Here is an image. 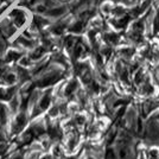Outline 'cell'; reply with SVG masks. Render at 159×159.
I'll return each instance as SVG.
<instances>
[{"instance_id": "1", "label": "cell", "mask_w": 159, "mask_h": 159, "mask_svg": "<svg viewBox=\"0 0 159 159\" xmlns=\"http://www.w3.org/2000/svg\"><path fill=\"white\" fill-rule=\"evenodd\" d=\"M11 19L16 24V26L21 27L26 23V14L24 13L21 10H14L11 13Z\"/></svg>"}, {"instance_id": "2", "label": "cell", "mask_w": 159, "mask_h": 159, "mask_svg": "<svg viewBox=\"0 0 159 159\" xmlns=\"http://www.w3.org/2000/svg\"><path fill=\"white\" fill-rule=\"evenodd\" d=\"M77 92H79V81L74 79L71 81H69L66 88H64V96L66 98H73Z\"/></svg>"}, {"instance_id": "3", "label": "cell", "mask_w": 159, "mask_h": 159, "mask_svg": "<svg viewBox=\"0 0 159 159\" xmlns=\"http://www.w3.org/2000/svg\"><path fill=\"white\" fill-rule=\"evenodd\" d=\"M51 103V90H49L48 93H45L43 95V98L39 101V109L40 111H45L50 107Z\"/></svg>"}, {"instance_id": "4", "label": "cell", "mask_w": 159, "mask_h": 159, "mask_svg": "<svg viewBox=\"0 0 159 159\" xmlns=\"http://www.w3.org/2000/svg\"><path fill=\"white\" fill-rule=\"evenodd\" d=\"M87 122H88V118H87L84 114H76L75 118H74V124L77 127L86 126Z\"/></svg>"}, {"instance_id": "5", "label": "cell", "mask_w": 159, "mask_h": 159, "mask_svg": "<svg viewBox=\"0 0 159 159\" xmlns=\"http://www.w3.org/2000/svg\"><path fill=\"white\" fill-rule=\"evenodd\" d=\"M105 40L108 45H115L119 42V34L116 33H106L105 34Z\"/></svg>"}, {"instance_id": "6", "label": "cell", "mask_w": 159, "mask_h": 159, "mask_svg": "<svg viewBox=\"0 0 159 159\" xmlns=\"http://www.w3.org/2000/svg\"><path fill=\"white\" fill-rule=\"evenodd\" d=\"M25 124H26V118H25V115L24 114H20L19 116L17 118V120H16V125H14V129L18 132V131H20L23 127L25 126Z\"/></svg>"}, {"instance_id": "7", "label": "cell", "mask_w": 159, "mask_h": 159, "mask_svg": "<svg viewBox=\"0 0 159 159\" xmlns=\"http://www.w3.org/2000/svg\"><path fill=\"white\" fill-rule=\"evenodd\" d=\"M44 52H45V49L38 48V49H36V51L31 55V58H32V60H38V58H40V57L44 55Z\"/></svg>"}, {"instance_id": "8", "label": "cell", "mask_w": 159, "mask_h": 159, "mask_svg": "<svg viewBox=\"0 0 159 159\" xmlns=\"http://www.w3.org/2000/svg\"><path fill=\"white\" fill-rule=\"evenodd\" d=\"M5 121H6V109L0 103V122L5 124Z\"/></svg>"}, {"instance_id": "9", "label": "cell", "mask_w": 159, "mask_h": 159, "mask_svg": "<svg viewBox=\"0 0 159 159\" xmlns=\"http://www.w3.org/2000/svg\"><path fill=\"white\" fill-rule=\"evenodd\" d=\"M19 53H17V52H13V51H10L8 52V55H7V61H14V60H17V58H19Z\"/></svg>"}, {"instance_id": "10", "label": "cell", "mask_w": 159, "mask_h": 159, "mask_svg": "<svg viewBox=\"0 0 159 159\" xmlns=\"http://www.w3.org/2000/svg\"><path fill=\"white\" fill-rule=\"evenodd\" d=\"M154 33H159V10L154 18Z\"/></svg>"}, {"instance_id": "11", "label": "cell", "mask_w": 159, "mask_h": 159, "mask_svg": "<svg viewBox=\"0 0 159 159\" xmlns=\"http://www.w3.org/2000/svg\"><path fill=\"white\" fill-rule=\"evenodd\" d=\"M84 159H98V158H95V157H93V156H90V154H88L86 158Z\"/></svg>"}, {"instance_id": "12", "label": "cell", "mask_w": 159, "mask_h": 159, "mask_svg": "<svg viewBox=\"0 0 159 159\" xmlns=\"http://www.w3.org/2000/svg\"><path fill=\"white\" fill-rule=\"evenodd\" d=\"M12 159H23L21 157H19V156H17V157H14V158H12Z\"/></svg>"}]
</instances>
